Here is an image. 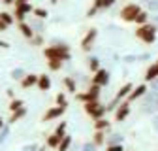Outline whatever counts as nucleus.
I'll return each instance as SVG.
<instances>
[{
  "label": "nucleus",
  "instance_id": "obj_1",
  "mask_svg": "<svg viewBox=\"0 0 158 151\" xmlns=\"http://www.w3.org/2000/svg\"><path fill=\"white\" fill-rule=\"evenodd\" d=\"M156 34H158V27H154L152 23H145V25H139L135 28L134 36L135 40H139L141 44L145 45H152L156 42Z\"/></svg>",
  "mask_w": 158,
  "mask_h": 151
},
{
  "label": "nucleus",
  "instance_id": "obj_2",
  "mask_svg": "<svg viewBox=\"0 0 158 151\" xmlns=\"http://www.w3.org/2000/svg\"><path fill=\"white\" fill-rule=\"evenodd\" d=\"M44 57L45 59H58V61H70L72 59V51L70 45L66 44H56V45H49L44 49Z\"/></svg>",
  "mask_w": 158,
  "mask_h": 151
},
{
  "label": "nucleus",
  "instance_id": "obj_3",
  "mask_svg": "<svg viewBox=\"0 0 158 151\" xmlns=\"http://www.w3.org/2000/svg\"><path fill=\"white\" fill-rule=\"evenodd\" d=\"M141 11V6L135 4V2H128L121 8V11H118V17L123 19L124 23H135V17L139 15Z\"/></svg>",
  "mask_w": 158,
  "mask_h": 151
},
{
  "label": "nucleus",
  "instance_id": "obj_4",
  "mask_svg": "<svg viewBox=\"0 0 158 151\" xmlns=\"http://www.w3.org/2000/svg\"><path fill=\"white\" fill-rule=\"evenodd\" d=\"M102 87H98V85H94V83H90L89 87H87V91H83V93H75V98L79 100V102H92V100H100V94H102V91H100Z\"/></svg>",
  "mask_w": 158,
  "mask_h": 151
},
{
  "label": "nucleus",
  "instance_id": "obj_5",
  "mask_svg": "<svg viewBox=\"0 0 158 151\" xmlns=\"http://www.w3.org/2000/svg\"><path fill=\"white\" fill-rule=\"evenodd\" d=\"M13 17H15V21L17 23H21V21H25L27 19V15L30 13V11H34V8L28 4V0H15L13 2Z\"/></svg>",
  "mask_w": 158,
  "mask_h": 151
},
{
  "label": "nucleus",
  "instance_id": "obj_6",
  "mask_svg": "<svg viewBox=\"0 0 158 151\" xmlns=\"http://www.w3.org/2000/svg\"><path fill=\"white\" fill-rule=\"evenodd\" d=\"M83 110L89 117L92 119H100V117H106V106L100 104V100H92V102H85L83 104Z\"/></svg>",
  "mask_w": 158,
  "mask_h": 151
},
{
  "label": "nucleus",
  "instance_id": "obj_7",
  "mask_svg": "<svg viewBox=\"0 0 158 151\" xmlns=\"http://www.w3.org/2000/svg\"><path fill=\"white\" fill-rule=\"evenodd\" d=\"M96 38H98V28H89L85 32V36L81 38V49L83 51H90L94 42H96Z\"/></svg>",
  "mask_w": 158,
  "mask_h": 151
},
{
  "label": "nucleus",
  "instance_id": "obj_8",
  "mask_svg": "<svg viewBox=\"0 0 158 151\" xmlns=\"http://www.w3.org/2000/svg\"><path fill=\"white\" fill-rule=\"evenodd\" d=\"M109 80H111L109 72H107L106 68H100L98 72H94L90 83H94V85H98V87H106V85H109Z\"/></svg>",
  "mask_w": 158,
  "mask_h": 151
},
{
  "label": "nucleus",
  "instance_id": "obj_9",
  "mask_svg": "<svg viewBox=\"0 0 158 151\" xmlns=\"http://www.w3.org/2000/svg\"><path fill=\"white\" fill-rule=\"evenodd\" d=\"M128 115H130V102H128V100H126V102L123 100L121 104L115 108V121H117V123H123V121L128 119Z\"/></svg>",
  "mask_w": 158,
  "mask_h": 151
},
{
  "label": "nucleus",
  "instance_id": "obj_10",
  "mask_svg": "<svg viewBox=\"0 0 158 151\" xmlns=\"http://www.w3.org/2000/svg\"><path fill=\"white\" fill-rule=\"evenodd\" d=\"M64 111H66V108H62V106H53V108H49L44 115H42V121H44V123L55 121V119H58V117H62Z\"/></svg>",
  "mask_w": 158,
  "mask_h": 151
},
{
  "label": "nucleus",
  "instance_id": "obj_11",
  "mask_svg": "<svg viewBox=\"0 0 158 151\" xmlns=\"http://www.w3.org/2000/svg\"><path fill=\"white\" fill-rule=\"evenodd\" d=\"M147 93H149V85H147V83L135 85V87L132 89V93L128 94V102H134V100H139V98H143Z\"/></svg>",
  "mask_w": 158,
  "mask_h": 151
},
{
  "label": "nucleus",
  "instance_id": "obj_12",
  "mask_svg": "<svg viewBox=\"0 0 158 151\" xmlns=\"http://www.w3.org/2000/svg\"><path fill=\"white\" fill-rule=\"evenodd\" d=\"M132 89H134V85H132L130 81H126L123 87H118V91H117V94H115V100H117V102H123L124 98H128V94L132 93Z\"/></svg>",
  "mask_w": 158,
  "mask_h": 151
},
{
  "label": "nucleus",
  "instance_id": "obj_13",
  "mask_svg": "<svg viewBox=\"0 0 158 151\" xmlns=\"http://www.w3.org/2000/svg\"><path fill=\"white\" fill-rule=\"evenodd\" d=\"M156 78H158V63H152V64L147 66L143 80H145V83H151V81H154Z\"/></svg>",
  "mask_w": 158,
  "mask_h": 151
},
{
  "label": "nucleus",
  "instance_id": "obj_14",
  "mask_svg": "<svg viewBox=\"0 0 158 151\" xmlns=\"http://www.w3.org/2000/svg\"><path fill=\"white\" fill-rule=\"evenodd\" d=\"M38 85V74H25V78L21 80V87L23 89H30Z\"/></svg>",
  "mask_w": 158,
  "mask_h": 151
},
{
  "label": "nucleus",
  "instance_id": "obj_15",
  "mask_svg": "<svg viewBox=\"0 0 158 151\" xmlns=\"http://www.w3.org/2000/svg\"><path fill=\"white\" fill-rule=\"evenodd\" d=\"M40 91H49L51 89V78L47 74H40L38 76V85H36Z\"/></svg>",
  "mask_w": 158,
  "mask_h": 151
},
{
  "label": "nucleus",
  "instance_id": "obj_16",
  "mask_svg": "<svg viewBox=\"0 0 158 151\" xmlns=\"http://www.w3.org/2000/svg\"><path fill=\"white\" fill-rule=\"evenodd\" d=\"M19 30H21V34L27 38V40H32V38H34V28H32V25H28L27 21H21V23H19Z\"/></svg>",
  "mask_w": 158,
  "mask_h": 151
},
{
  "label": "nucleus",
  "instance_id": "obj_17",
  "mask_svg": "<svg viewBox=\"0 0 158 151\" xmlns=\"http://www.w3.org/2000/svg\"><path fill=\"white\" fill-rule=\"evenodd\" d=\"M106 140H107L106 130H94V134H92V144H94L96 147L104 145V144H106Z\"/></svg>",
  "mask_w": 158,
  "mask_h": 151
},
{
  "label": "nucleus",
  "instance_id": "obj_18",
  "mask_svg": "<svg viewBox=\"0 0 158 151\" xmlns=\"http://www.w3.org/2000/svg\"><path fill=\"white\" fill-rule=\"evenodd\" d=\"M115 2H117V0H94L92 6H94L98 11H106V10H109Z\"/></svg>",
  "mask_w": 158,
  "mask_h": 151
},
{
  "label": "nucleus",
  "instance_id": "obj_19",
  "mask_svg": "<svg viewBox=\"0 0 158 151\" xmlns=\"http://www.w3.org/2000/svg\"><path fill=\"white\" fill-rule=\"evenodd\" d=\"M62 83H64V87H66V91H68V93H72V94H75V93H77L75 78H72V76H66V78L62 80Z\"/></svg>",
  "mask_w": 158,
  "mask_h": 151
},
{
  "label": "nucleus",
  "instance_id": "obj_20",
  "mask_svg": "<svg viewBox=\"0 0 158 151\" xmlns=\"http://www.w3.org/2000/svg\"><path fill=\"white\" fill-rule=\"evenodd\" d=\"M27 115V108L23 106V108H19V110H15V111H11V115H10V119H8V123H17L19 119H23Z\"/></svg>",
  "mask_w": 158,
  "mask_h": 151
},
{
  "label": "nucleus",
  "instance_id": "obj_21",
  "mask_svg": "<svg viewBox=\"0 0 158 151\" xmlns=\"http://www.w3.org/2000/svg\"><path fill=\"white\" fill-rule=\"evenodd\" d=\"M64 136H58L56 132H53V134L47 138V142H45V147H51V149H56L58 147V144H60V140H62Z\"/></svg>",
  "mask_w": 158,
  "mask_h": 151
},
{
  "label": "nucleus",
  "instance_id": "obj_22",
  "mask_svg": "<svg viewBox=\"0 0 158 151\" xmlns=\"http://www.w3.org/2000/svg\"><path fill=\"white\" fill-rule=\"evenodd\" d=\"M92 127H94V130H107V128L111 127V123H109L106 117H100V119H94Z\"/></svg>",
  "mask_w": 158,
  "mask_h": 151
},
{
  "label": "nucleus",
  "instance_id": "obj_23",
  "mask_svg": "<svg viewBox=\"0 0 158 151\" xmlns=\"http://www.w3.org/2000/svg\"><path fill=\"white\" fill-rule=\"evenodd\" d=\"M149 19H151V11H139V15L135 17V25L139 27V25H145V23H149Z\"/></svg>",
  "mask_w": 158,
  "mask_h": 151
},
{
  "label": "nucleus",
  "instance_id": "obj_24",
  "mask_svg": "<svg viewBox=\"0 0 158 151\" xmlns=\"http://www.w3.org/2000/svg\"><path fill=\"white\" fill-rule=\"evenodd\" d=\"M62 64H64V61H58V59H47V66H49L51 72H58V70L62 68Z\"/></svg>",
  "mask_w": 158,
  "mask_h": 151
},
{
  "label": "nucleus",
  "instance_id": "obj_25",
  "mask_svg": "<svg viewBox=\"0 0 158 151\" xmlns=\"http://www.w3.org/2000/svg\"><path fill=\"white\" fill-rule=\"evenodd\" d=\"M70 145H72V136H64L62 140H60V144H58V147H56V151H68L70 149Z\"/></svg>",
  "mask_w": 158,
  "mask_h": 151
},
{
  "label": "nucleus",
  "instance_id": "obj_26",
  "mask_svg": "<svg viewBox=\"0 0 158 151\" xmlns=\"http://www.w3.org/2000/svg\"><path fill=\"white\" fill-rule=\"evenodd\" d=\"M0 19L10 27V25H13L15 23V17H13V13H8V11H0Z\"/></svg>",
  "mask_w": 158,
  "mask_h": 151
},
{
  "label": "nucleus",
  "instance_id": "obj_27",
  "mask_svg": "<svg viewBox=\"0 0 158 151\" xmlns=\"http://www.w3.org/2000/svg\"><path fill=\"white\" fill-rule=\"evenodd\" d=\"M89 70H90L92 74L100 70V59H96V57H90V59H89Z\"/></svg>",
  "mask_w": 158,
  "mask_h": 151
},
{
  "label": "nucleus",
  "instance_id": "obj_28",
  "mask_svg": "<svg viewBox=\"0 0 158 151\" xmlns=\"http://www.w3.org/2000/svg\"><path fill=\"white\" fill-rule=\"evenodd\" d=\"M55 102H56V106L66 108V106H68V98H66V94H64V93H58L56 97H55Z\"/></svg>",
  "mask_w": 158,
  "mask_h": 151
},
{
  "label": "nucleus",
  "instance_id": "obj_29",
  "mask_svg": "<svg viewBox=\"0 0 158 151\" xmlns=\"http://www.w3.org/2000/svg\"><path fill=\"white\" fill-rule=\"evenodd\" d=\"M145 4L151 13H158V0H145Z\"/></svg>",
  "mask_w": 158,
  "mask_h": 151
},
{
  "label": "nucleus",
  "instance_id": "obj_30",
  "mask_svg": "<svg viewBox=\"0 0 158 151\" xmlns=\"http://www.w3.org/2000/svg\"><path fill=\"white\" fill-rule=\"evenodd\" d=\"M25 104H23V100L21 98H11V102H10V111H15V110H19V108H23Z\"/></svg>",
  "mask_w": 158,
  "mask_h": 151
},
{
  "label": "nucleus",
  "instance_id": "obj_31",
  "mask_svg": "<svg viewBox=\"0 0 158 151\" xmlns=\"http://www.w3.org/2000/svg\"><path fill=\"white\" fill-rule=\"evenodd\" d=\"M66 128H68V123L66 121H60V125L55 128V132H56L58 136H66Z\"/></svg>",
  "mask_w": 158,
  "mask_h": 151
},
{
  "label": "nucleus",
  "instance_id": "obj_32",
  "mask_svg": "<svg viewBox=\"0 0 158 151\" xmlns=\"http://www.w3.org/2000/svg\"><path fill=\"white\" fill-rule=\"evenodd\" d=\"M106 142H107V145H113V144H123V136H121V134H111Z\"/></svg>",
  "mask_w": 158,
  "mask_h": 151
},
{
  "label": "nucleus",
  "instance_id": "obj_33",
  "mask_svg": "<svg viewBox=\"0 0 158 151\" xmlns=\"http://www.w3.org/2000/svg\"><path fill=\"white\" fill-rule=\"evenodd\" d=\"M38 19H45L49 13H47V10H44V8H34V11H32Z\"/></svg>",
  "mask_w": 158,
  "mask_h": 151
},
{
  "label": "nucleus",
  "instance_id": "obj_34",
  "mask_svg": "<svg viewBox=\"0 0 158 151\" xmlns=\"http://www.w3.org/2000/svg\"><path fill=\"white\" fill-rule=\"evenodd\" d=\"M30 44H32V45H36V47H40V45L44 44V38L40 36V34H34V38L30 40Z\"/></svg>",
  "mask_w": 158,
  "mask_h": 151
},
{
  "label": "nucleus",
  "instance_id": "obj_35",
  "mask_svg": "<svg viewBox=\"0 0 158 151\" xmlns=\"http://www.w3.org/2000/svg\"><path fill=\"white\" fill-rule=\"evenodd\" d=\"M106 151H124V147H123V144H113V145H107Z\"/></svg>",
  "mask_w": 158,
  "mask_h": 151
},
{
  "label": "nucleus",
  "instance_id": "obj_36",
  "mask_svg": "<svg viewBox=\"0 0 158 151\" xmlns=\"http://www.w3.org/2000/svg\"><path fill=\"white\" fill-rule=\"evenodd\" d=\"M151 127L154 128V132H158V113H154L151 117Z\"/></svg>",
  "mask_w": 158,
  "mask_h": 151
},
{
  "label": "nucleus",
  "instance_id": "obj_37",
  "mask_svg": "<svg viewBox=\"0 0 158 151\" xmlns=\"http://www.w3.org/2000/svg\"><path fill=\"white\" fill-rule=\"evenodd\" d=\"M11 76H13L15 80H23V78H25V72H23V70H13Z\"/></svg>",
  "mask_w": 158,
  "mask_h": 151
},
{
  "label": "nucleus",
  "instance_id": "obj_38",
  "mask_svg": "<svg viewBox=\"0 0 158 151\" xmlns=\"http://www.w3.org/2000/svg\"><path fill=\"white\" fill-rule=\"evenodd\" d=\"M149 23H152L154 27H158V13H151V19H149Z\"/></svg>",
  "mask_w": 158,
  "mask_h": 151
},
{
  "label": "nucleus",
  "instance_id": "obj_39",
  "mask_svg": "<svg viewBox=\"0 0 158 151\" xmlns=\"http://www.w3.org/2000/svg\"><path fill=\"white\" fill-rule=\"evenodd\" d=\"M151 91H154V93H158V78H156L154 81H151Z\"/></svg>",
  "mask_w": 158,
  "mask_h": 151
},
{
  "label": "nucleus",
  "instance_id": "obj_40",
  "mask_svg": "<svg viewBox=\"0 0 158 151\" xmlns=\"http://www.w3.org/2000/svg\"><path fill=\"white\" fill-rule=\"evenodd\" d=\"M0 47H4V49H6V47H10V44H8V42H0Z\"/></svg>",
  "mask_w": 158,
  "mask_h": 151
},
{
  "label": "nucleus",
  "instance_id": "obj_41",
  "mask_svg": "<svg viewBox=\"0 0 158 151\" xmlns=\"http://www.w3.org/2000/svg\"><path fill=\"white\" fill-rule=\"evenodd\" d=\"M2 2H4V4H13L15 0H2Z\"/></svg>",
  "mask_w": 158,
  "mask_h": 151
},
{
  "label": "nucleus",
  "instance_id": "obj_42",
  "mask_svg": "<svg viewBox=\"0 0 158 151\" xmlns=\"http://www.w3.org/2000/svg\"><path fill=\"white\" fill-rule=\"evenodd\" d=\"M0 128H4V121H2V117H0Z\"/></svg>",
  "mask_w": 158,
  "mask_h": 151
},
{
  "label": "nucleus",
  "instance_id": "obj_43",
  "mask_svg": "<svg viewBox=\"0 0 158 151\" xmlns=\"http://www.w3.org/2000/svg\"><path fill=\"white\" fill-rule=\"evenodd\" d=\"M156 113H158V106H156Z\"/></svg>",
  "mask_w": 158,
  "mask_h": 151
},
{
  "label": "nucleus",
  "instance_id": "obj_44",
  "mask_svg": "<svg viewBox=\"0 0 158 151\" xmlns=\"http://www.w3.org/2000/svg\"><path fill=\"white\" fill-rule=\"evenodd\" d=\"M53 2H56V0H53Z\"/></svg>",
  "mask_w": 158,
  "mask_h": 151
},
{
  "label": "nucleus",
  "instance_id": "obj_45",
  "mask_svg": "<svg viewBox=\"0 0 158 151\" xmlns=\"http://www.w3.org/2000/svg\"><path fill=\"white\" fill-rule=\"evenodd\" d=\"M156 63H158V59H156Z\"/></svg>",
  "mask_w": 158,
  "mask_h": 151
}]
</instances>
